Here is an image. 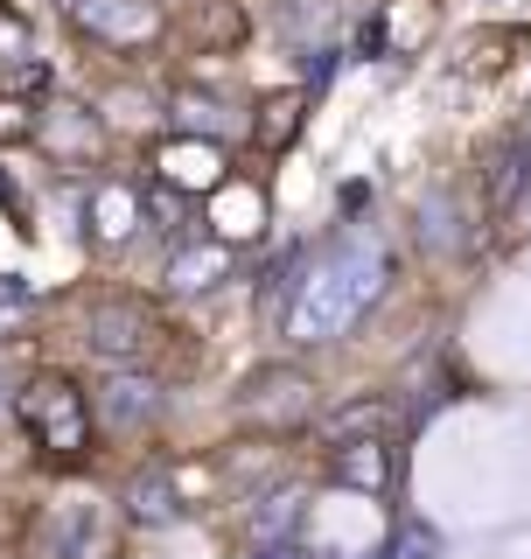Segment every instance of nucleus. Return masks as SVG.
<instances>
[{
    "label": "nucleus",
    "mask_w": 531,
    "mask_h": 559,
    "mask_svg": "<svg viewBox=\"0 0 531 559\" xmlns=\"http://www.w3.org/2000/svg\"><path fill=\"white\" fill-rule=\"evenodd\" d=\"M392 419H399V406H392V399H385V392H370V399H350V406L322 413V441H329V448L385 441V433H392Z\"/></svg>",
    "instance_id": "8"
},
{
    "label": "nucleus",
    "mask_w": 531,
    "mask_h": 559,
    "mask_svg": "<svg viewBox=\"0 0 531 559\" xmlns=\"http://www.w3.org/2000/svg\"><path fill=\"white\" fill-rule=\"evenodd\" d=\"M119 511L133 524H175L182 518V483H175V468H140V476L119 489Z\"/></svg>",
    "instance_id": "9"
},
{
    "label": "nucleus",
    "mask_w": 531,
    "mask_h": 559,
    "mask_svg": "<svg viewBox=\"0 0 531 559\" xmlns=\"http://www.w3.org/2000/svg\"><path fill=\"white\" fill-rule=\"evenodd\" d=\"M28 314H35V294L22 287V280H0V329L28 322Z\"/></svg>",
    "instance_id": "16"
},
{
    "label": "nucleus",
    "mask_w": 531,
    "mask_h": 559,
    "mask_svg": "<svg viewBox=\"0 0 531 559\" xmlns=\"http://www.w3.org/2000/svg\"><path fill=\"white\" fill-rule=\"evenodd\" d=\"M70 14L92 35H105V43H148V35L162 28V8H154V0H70Z\"/></svg>",
    "instance_id": "5"
},
{
    "label": "nucleus",
    "mask_w": 531,
    "mask_h": 559,
    "mask_svg": "<svg viewBox=\"0 0 531 559\" xmlns=\"http://www.w3.org/2000/svg\"><path fill=\"white\" fill-rule=\"evenodd\" d=\"M22 63H28V22L0 8V78H14Z\"/></svg>",
    "instance_id": "14"
},
{
    "label": "nucleus",
    "mask_w": 531,
    "mask_h": 559,
    "mask_svg": "<svg viewBox=\"0 0 531 559\" xmlns=\"http://www.w3.org/2000/svg\"><path fill=\"white\" fill-rule=\"evenodd\" d=\"M385 476H392V448H385V441L335 448V483H350V489H385Z\"/></svg>",
    "instance_id": "12"
},
{
    "label": "nucleus",
    "mask_w": 531,
    "mask_h": 559,
    "mask_svg": "<svg viewBox=\"0 0 531 559\" xmlns=\"http://www.w3.org/2000/svg\"><path fill=\"white\" fill-rule=\"evenodd\" d=\"M8 399H14V392H8V378H0V406H8Z\"/></svg>",
    "instance_id": "19"
},
{
    "label": "nucleus",
    "mask_w": 531,
    "mask_h": 559,
    "mask_svg": "<svg viewBox=\"0 0 531 559\" xmlns=\"http://www.w3.org/2000/svg\"><path fill=\"white\" fill-rule=\"evenodd\" d=\"M238 413L259 419L266 433H287V427H300V419H315V384H308V371L273 364V371H259V378L238 392Z\"/></svg>",
    "instance_id": "2"
},
{
    "label": "nucleus",
    "mask_w": 531,
    "mask_h": 559,
    "mask_svg": "<svg viewBox=\"0 0 531 559\" xmlns=\"http://www.w3.org/2000/svg\"><path fill=\"white\" fill-rule=\"evenodd\" d=\"M217 280H232V245H224V238H203V245H175V252H168V294H182V301H197V294H210Z\"/></svg>",
    "instance_id": "6"
},
{
    "label": "nucleus",
    "mask_w": 531,
    "mask_h": 559,
    "mask_svg": "<svg viewBox=\"0 0 531 559\" xmlns=\"http://www.w3.org/2000/svg\"><path fill=\"white\" fill-rule=\"evenodd\" d=\"M252 559H300V546L287 538V546H252Z\"/></svg>",
    "instance_id": "18"
},
{
    "label": "nucleus",
    "mask_w": 531,
    "mask_h": 559,
    "mask_svg": "<svg viewBox=\"0 0 531 559\" xmlns=\"http://www.w3.org/2000/svg\"><path fill=\"white\" fill-rule=\"evenodd\" d=\"M140 210H148V197L140 189H98L92 197V238L98 245H119L140 231Z\"/></svg>",
    "instance_id": "11"
},
{
    "label": "nucleus",
    "mask_w": 531,
    "mask_h": 559,
    "mask_svg": "<svg viewBox=\"0 0 531 559\" xmlns=\"http://www.w3.org/2000/svg\"><path fill=\"white\" fill-rule=\"evenodd\" d=\"M168 406V392L154 384L148 371H105V384L92 392V413H98V427H113V433H140V427H154Z\"/></svg>",
    "instance_id": "3"
},
{
    "label": "nucleus",
    "mask_w": 531,
    "mask_h": 559,
    "mask_svg": "<svg viewBox=\"0 0 531 559\" xmlns=\"http://www.w3.org/2000/svg\"><path fill=\"white\" fill-rule=\"evenodd\" d=\"M28 133H35L28 105H22V98H0V140H28Z\"/></svg>",
    "instance_id": "17"
},
{
    "label": "nucleus",
    "mask_w": 531,
    "mask_h": 559,
    "mask_svg": "<svg viewBox=\"0 0 531 559\" xmlns=\"http://www.w3.org/2000/svg\"><path fill=\"white\" fill-rule=\"evenodd\" d=\"M35 140H43L49 154H63V162H92L105 147V127L84 112V105H49V112L35 119Z\"/></svg>",
    "instance_id": "7"
},
{
    "label": "nucleus",
    "mask_w": 531,
    "mask_h": 559,
    "mask_svg": "<svg viewBox=\"0 0 531 559\" xmlns=\"http://www.w3.org/2000/svg\"><path fill=\"white\" fill-rule=\"evenodd\" d=\"M300 503H308V489L287 483V489H266L259 511H252V546H287L294 524H300Z\"/></svg>",
    "instance_id": "10"
},
{
    "label": "nucleus",
    "mask_w": 531,
    "mask_h": 559,
    "mask_svg": "<svg viewBox=\"0 0 531 559\" xmlns=\"http://www.w3.org/2000/svg\"><path fill=\"white\" fill-rule=\"evenodd\" d=\"M524 168H531V154H524V147H504V154H497V168H489V197H497V203H518V197H524V182H531Z\"/></svg>",
    "instance_id": "13"
},
{
    "label": "nucleus",
    "mask_w": 531,
    "mask_h": 559,
    "mask_svg": "<svg viewBox=\"0 0 531 559\" xmlns=\"http://www.w3.org/2000/svg\"><path fill=\"white\" fill-rule=\"evenodd\" d=\"M434 552H440V538L427 532V524H405V532H399L378 559H434Z\"/></svg>",
    "instance_id": "15"
},
{
    "label": "nucleus",
    "mask_w": 531,
    "mask_h": 559,
    "mask_svg": "<svg viewBox=\"0 0 531 559\" xmlns=\"http://www.w3.org/2000/svg\"><path fill=\"white\" fill-rule=\"evenodd\" d=\"M14 419H22V433L43 454H57V462L92 454V433H98L92 392H78V378H63V371H35L22 392H14Z\"/></svg>",
    "instance_id": "1"
},
{
    "label": "nucleus",
    "mask_w": 531,
    "mask_h": 559,
    "mask_svg": "<svg viewBox=\"0 0 531 559\" xmlns=\"http://www.w3.org/2000/svg\"><path fill=\"white\" fill-rule=\"evenodd\" d=\"M148 343H154V314L140 301H98L92 308V349L113 364V371H140Z\"/></svg>",
    "instance_id": "4"
}]
</instances>
